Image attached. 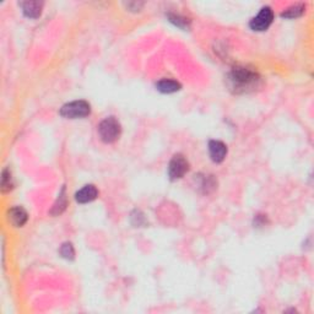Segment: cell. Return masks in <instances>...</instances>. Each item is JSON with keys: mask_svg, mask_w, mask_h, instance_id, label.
Here are the masks:
<instances>
[{"mask_svg": "<svg viewBox=\"0 0 314 314\" xmlns=\"http://www.w3.org/2000/svg\"><path fill=\"white\" fill-rule=\"evenodd\" d=\"M98 133H100L101 139L105 143L111 144L114 143L119 137H121L122 128L119 122L114 117L106 118L105 121L101 122L98 126Z\"/></svg>", "mask_w": 314, "mask_h": 314, "instance_id": "6da1fadb", "label": "cell"}, {"mask_svg": "<svg viewBox=\"0 0 314 314\" xmlns=\"http://www.w3.org/2000/svg\"><path fill=\"white\" fill-rule=\"evenodd\" d=\"M90 112H91V108H90V105L86 101H74V102L63 106L62 110H60V114L65 118L76 119L87 117Z\"/></svg>", "mask_w": 314, "mask_h": 314, "instance_id": "7a4b0ae2", "label": "cell"}, {"mask_svg": "<svg viewBox=\"0 0 314 314\" xmlns=\"http://www.w3.org/2000/svg\"><path fill=\"white\" fill-rule=\"evenodd\" d=\"M273 20H274L273 10L269 6H265L260 10L259 14L252 18L249 25H251L252 30L254 31H265L268 30L269 26L273 23Z\"/></svg>", "mask_w": 314, "mask_h": 314, "instance_id": "3957f363", "label": "cell"}, {"mask_svg": "<svg viewBox=\"0 0 314 314\" xmlns=\"http://www.w3.org/2000/svg\"><path fill=\"white\" fill-rule=\"evenodd\" d=\"M189 169V163L184 156L182 155H174L173 158L169 162L168 173L171 179H179L182 178Z\"/></svg>", "mask_w": 314, "mask_h": 314, "instance_id": "277c9868", "label": "cell"}, {"mask_svg": "<svg viewBox=\"0 0 314 314\" xmlns=\"http://www.w3.org/2000/svg\"><path fill=\"white\" fill-rule=\"evenodd\" d=\"M232 81L235 82L236 86L247 87L257 81V74L246 68H237L232 73Z\"/></svg>", "mask_w": 314, "mask_h": 314, "instance_id": "5b68a950", "label": "cell"}, {"mask_svg": "<svg viewBox=\"0 0 314 314\" xmlns=\"http://www.w3.org/2000/svg\"><path fill=\"white\" fill-rule=\"evenodd\" d=\"M209 151L211 159L214 162H222L227 155V148L223 143L217 142V140H212L209 143Z\"/></svg>", "mask_w": 314, "mask_h": 314, "instance_id": "8992f818", "label": "cell"}, {"mask_svg": "<svg viewBox=\"0 0 314 314\" xmlns=\"http://www.w3.org/2000/svg\"><path fill=\"white\" fill-rule=\"evenodd\" d=\"M98 195V190L96 189L95 185H85L84 188L80 189V190L76 193L75 199L76 201L80 204H86L90 203V201L95 200Z\"/></svg>", "mask_w": 314, "mask_h": 314, "instance_id": "52a82bcc", "label": "cell"}, {"mask_svg": "<svg viewBox=\"0 0 314 314\" xmlns=\"http://www.w3.org/2000/svg\"><path fill=\"white\" fill-rule=\"evenodd\" d=\"M27 212L22 207H12L7 214V220L11 222L15 227H21L27 222Z\"/></svg>", "mask_w": 314, "mask_h": 314, "instance_id": "ba28073f", "label": "cell"}, {"mask_svg": "<svg viewBox=\"0 0 314 314\" xmlns=\"http://www.w3.org/2000/svg\"><path fill=\"white\" fill-rule=\"evenodd\" d=\"M43 4L39 1H26L22 4L23 14L30 18H37L41 16Z\"/></svg>", "mask_w": 314, "mask_h": 314, "instance_id": "9c48e42d", "label": "cell"}, {"mask_svg": "<svg viewBox=\"0 0 314 314\" xmlns=\"http://www.w3.org/2000/svg\"><path fill=\"white\" fill-rule=\"evenodd\" d=\"M156 87L159 92H163V94H173V92L178 91V90L180 89V85L178 84L177 81H174V80L164 79L157 82Z\"/></svg>", "mask_w": 314, "mask_h": 314, "instance_id": "30bf717a", "label": "cell"}, {"mask_svg": "<svg viewBox=\"0 0 314 314\" xmlns=\"http://www.w3.org/2000/svg\"><path fill=\"white\" fill-rule=\"evenodd\" d=\"M303 11H305V6H303V5H301V4H296V5H292V6H290L287 10H285L283 14H281V16H283V17H286V18H295V17H299V16L302 15Z\"/></svg>", "mask_w": 314, "mask_h": 314, "instance_id": "8fae6325", "label": "cell"}, {"mask_svg": "<svg viewBox=\"0 0 314 314\" xmlns=\"http://www.w3.org/2000/svg\"><path fill=\"white\" fill-rule=\"evenodd\" d=\"M60 254L63 255L66 259H74V255H75V252H74L73 246L70 243H65L63 244L62 248H60Z\"/></svg>", "mask_w": 314, "mask_h": 314, "instance_id": "7c38bea8", "label": "cell"}, {"mask_svg": "<svg viewBox=\"0 0 314 314\" xmlns=\"http://www.w3.org/2000/svg\"><path fill=\"white\" fill-rule=\"evenodd\" d=\"M66 207V200H65V196H64V190L63 193L60 194L59 196V201H58V204L54 205V207H53V214L58 215V214H62L63 210Z\"/></svg>", "mask_w": 314, "mask_h": 314, "instance_id": "4fadbf2b", "label": "cell"}, {"mask_svg": "<svg viewBox=\"0 0 314 314\" xmlns=\"http://www.w3.org/2000/svg\"><path fill=\"white\" fill-rule=\"evenodd\" d=\"M1 187H2V191H6L11 188V174H10V172L6 171V169L2 172Z\"/></svg>", "mask_w": 314, "mask_h": 314, "instance_id": "5bb4252c", "label": "cell"}]
</instances>
